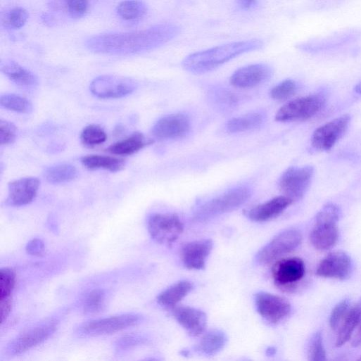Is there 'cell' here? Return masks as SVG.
<instances>
[{
	"mask_svg": "<svg viewBox=\"0 0 361 361\" xmlns=\"http://www.w3.org/2000/svg\"><path fill=\"white\" fill-rule=\"evenodd\" d=\"M351 344L355 347L361 346V322L357 327V329L353 337Z\"/></svg>",
	"mask_w": 361,
	"mask_h": 361,
	"instance_id": "45",
	"label": "cell"
},
{
	"mask_svg": "<svg viewBox=\"0 0 361 361\" xmlns=\"http://www.w3.org/2000/svg\"><path fill=\"white\" fill-rule=\"evenodd\" d=\"M77 174L75 166L61 164L49 168L46 172V178L51 184H64L74 180Z\"/></svg>",
	"mask_w": 361,
	"mask_h": 361,
	"instance_id": "30",
	"label": "cell"
},
{
	"mask_svg": "<svg viewBox=\"0 0 361 361\" xmlns=\"http://www.w3.org/2000/svg\"><path fill=\"white\" fill-rule=\"evenodd\" d=\"M106 132L99 126L89 125L82 133V143L87 146H96L105 143L107 140Z\"/></svg>",
	"mask_w": 361,
	"mask_h": 361,
	"instance_id": "35",
	"label": "cell"
},
{
	"mask_svg": "<svg viewBox=\"0 0 361 361\" xmlns=\"http://www.w3.org/2000/svg\"><path fill=\"white\" fill-rule=\"evenodd\" d=\"M0 305H1V322L3 324L11 312L13 308V298L0 300Z\"/></svg>",
	"mask_w": 361,
	"mask_h": 361,
	"instance_id": "43",
	"label": "cell"
},
{
	"mask_svg": "<svg viewBox=\"0 0 361 361\" xmlns=\"http://www.w3.org/2000/svg\"><path fill=\"white\" fill-rule=\"evenodd\" d=\"M293 203L285 196H278L253 208L248 212L247 216L253 222H268L279 217Z\"/></svg>",
	"mask_w": 361,
	"mask_h": 361,
	"instance_id": "21",
	"label": "cell"
},
{
	"mask_svg": "<svg viewBox=\"0 0 361 361\" xmlns=\"http://www.w3.org/2000/svg\"><path fill=\"white\" fill-rule=\"evenodd\" d=\"M18 137V128L12 122L6 120L0 121V142L2 145L13 144Z\"/></svg>",
	"mask_w": 361,
	"mask_h": 361,
	"instance_id": "40",
	"label": "cell"
},
{
	"mask_svg": "<svg viewBox=\"0 0 361 361\" xmlns=\"http://www.w3.org/2000/svg\"><path fill=\"white\" fill-rule=\"evenodd\" d=\"M1 71L11 82L19 87L31 88L38 84L37 77L15 62H2Z\"/></svg>",
	"mask_w": 361,
	"mask_h": 361,
	"instance_id": "22",
	"label": "cell"
},
{
	"mask_svg": "<svg viewBox=\"0 0 361 361\" xmlns=\"http://www.w3.org/2000/svg\"><path fill=\"white\" fill-rule=\"evenodd\" d=\"M352 270L353 263L350 256L343 251H334L321 260L316 274L320 277L344 280L349 278Z\"/></svg>",
	"mask_w": 361,
	"mask_h": 361,
	"instance_id": "16",
	"label": "cell"
},
{
	"mask_svg": "<svg viewBox=\"0 0 361 361\" xmlns=\"http://www.w3.org/2000/svg\"><path fill=\"white\" fill-rule=\"evenodd\" d=\"M145 342V338L139 336H127L121 338L117 343L119 349L122 350L131 349Z\"/></svg>",
	"mask_w": 361,
	"mask_h": 361,
	"instance_id": "41",
	"label": "cell"
},
{
	"mask_svg": "<svg viewBox=\"0 0 361 361\" xmlns=\"http://www.w3.org/2000/svg\"><path fill=\"white\" fill-rule=\"evenodd\" d=\"M16 284L15 271L5 267L0 271V300L13 298L12 294Z\"/></svg>",
	"mask_w": 361,
	"mask_h": 361,
	"instance_id": "33",
	"label": "cell"
},
{
	"mask_svg": "<svg viewBox=\"0 0 361 361\" xmlns=\"http://www.w3.org/2000/svg\"><path fill=\"white\" fill-rule=\"evenodd\" d=\"M179 34L180 28L177 25L166 23L138 32L96 37L89 40L87 46L97 53H137L159 48Z\"/></svg>",
	"mask_w": 361,
	"mask_h": 361,
	"instance_id": "1",
	"label": "cell"
},
{
	"mask_svg": "<svg viewBox=\"0 0 361 361\" xmlns=\"http://www.w3.org/2000/svg\"><path fill=\"white\" fill-rule=\"evenodd\" d=\"M177 322L191 336H200L207 327V315L199 310L188 306L175 307L172 310Z\"/></svg>",
	"mask_w": 361,
	"mask_h": 361,
	"instance_id": "18",
	"label": "cell"
},
{
	"mask_svg": "<svg viewBox=\"0 0 361 361\" xmlns=\"http://www.w3.org/2000/svg\"><path fill=\"white\" fill-rule=\"evenodd\" d=\"M325 103L324 97L319 94L298 98L281 107L275 120L280 122L308 120L318 115Z\"/></svg>",
	"mask_w": 361,
	"mask_h": 361,
	"instance_id": "5",
	"label": "cell"
},
{
	"mask_svg": "<svg viewBox=\"0 0 361 361\" xmlns=\"http://www.w3.org/2000/svg\"><path fill=\"white\" fill-rule=\"evenodd\" d=\"M350 308L349 300L345 299L336 304L332 310L329 319V325L334 331L338 330Z\"/></svg>",
	"mask_w": 361,
	"mask_h": 361,
	"instance_id": "39",
	"label": "cell"
},
{
	"mask_svg": "<svg viewBox=\"0 0 361 361\" xmlns=\"http://www.w3.org/2000/svg\"><path fill=\"white\" fill-rule=\"evenodd\" d=\"M260 315L271 324H278L291 314V303L285 298L267 292H260L255 298Z\"/></svg>",
	"mask_w": 361,
	"mask_h": 361,
	"instance_id": "10",
	"label": "cell"
},
{
	"mask_svg": "<svg viewBox=\"0 0 361 361\" xmlns=\"http://www.w3.org/2000/svg\"><path fill=\"white\" fill-rule=\"evenodd\" d=\"M82 163L90 170H104L111 172H119L125 166V162L122 159L99 155L84 156Z\"/></svg>",
	"mask_w": 361,
	"mask_h": 361,
	"instance_id": "26",
	"label": "cell"
},
{
	"mask_svg": "<svg viewBox=\"0 0 361 361\" xmlns=\"http://www.w3.org/2000/svg\"><path fill=\"white\" fill-rule=\"evenodd\" d=\"M251 196L247 187H239L213 198L200 206L194 215L196 222H206L232 212L243 205Z\"/></svg>",
	"mask_w": 361,
	"mask_h": 361,
	"instance_id": "4",
	"label": "cell"
},
{
	"mask_svg": "<svg viewBox=\"0 0 361 361\" xmlns=\"http://www.w3.org/2000/svg\"><path fill=\"white\" fill-rule=\"evenodd\" d=\"M117 12L123 20L137 23L146 16L147 8L141 0H125L118 6Z\"/></svg>",
	"mask_w": 361,
	"mask_h": 361,
	"instance_id": "29",
	"label": "cell"
},
{
	"mask_svg": "<svg viewBox=\"0 0 361 361\" xmlns=\"http://www.w3.org/2000/svg\"><path fill=\"white\" fill-rule=\"evenodd\" d=\"M358 304H359V305H360V308H361V300H360V302Z\"/></svg>",
	"mask_w": 361,
	"mask_h": 361,
	"instance_id": "47",
	"label": "cell"
},
{
	"mask_svg": "<svg viewBox=\"0 0 361 361\" xmlns=\"http://www.w3.org/2000/svg\"><path fill=\"white\" fill-rule=\"evenodd\" d=\"M355 91L359 94L361 95V82H359L356 87H355Z\"/></svg>",
	"mask_w": 361,
	"mask_h": 361,
	"instance_id": "46",
	"label": "cell"
},
{
	"mask_svg": "<svg viewBox=\"0 0 361 361\" xmlns=\"http://www.w3.org/2000/svg\"><path fill=\"white\" fill-rule=\"evenodd\" d=\"M0 104L7 110L22 114H29L33 110L32 104L28 100L15 94L2 96Z\"/></svg>",
	"mask_w": 361,
	"mask_h": 361,
	"instance_id": "32",
	"label": "cell"
},
{
	"mask_svg": "<svg viewBox=\"0 0 361 361\" xmlns=\"http://www.w3.org/2000/svg\"><path fill=\"white\" fill-rule=\"evenodd\" d=\"M213 248V242L210 239L189 242L182 248V262L190 270H202L205 267Z\"/></svg>",
	"mask_w": 361,
	"mask_h": 361,
	"instance_id": "20",
	"label": "cell"
},
{
	"mask_svg": "<svg viewBox=\"0 0 361 361\" xmlns=\"http://www.w3.org/2000/svg\"><path fill=\"white\" fill-rule=\"evenodd\" d=\"M193 289L194 285L191 281H179L163 291L158 296V303L165 308L172 310Z\"/></svg>",
	"mask_w": 361,
	"mask_h": 361,
	"instance_id": "23",
	"label": "cell"
},
{
	"mask_svg": "<svg viewBox=\"0 0 361 361\" xmlns=\"http://www.w3.org/2000/svg\"><path fill=\"white\" fill-rule=\"evenodd\" d=\"M360 360H361V358H360Z\"/></svg>",
	"mask_w": 361,
	"mask_h": 361,
	"instance_id": "48",
	"label": "cell"
},
{
	"mask_svg": "<svg viewBox=\"0 0 361 361\" xmlns=\"http://www.w3.org/2000/svg\"><path fill=\"white\" fill-rule=\"evenodd\" d=\"M44 243L39 239L32 240L27 246V253L32 255L40 256L44 253Z\"/></svg>",
	"mask_w": 361,
	"mask_h": 361,
	"instance_id": "42",
	"label": "cell"
},
{
	"mask_svg": "<svg viewBox=\"0 0 361 361\" xmlns=\"http://www.w3.org/2000/svg\"><path fill=\"white\" fill-rule=\"evenodd\" d=\"M308 359L311 361L326 360V350L320 331L316 332L311 338L308 349Z\"/></svg>",
	"mask_w": 361,
	"mask_h": 361,
	"instance_id": "38",
	"label": "cell"
},
{
	"mask_svg": "<svg viewBox=\"0 0 361 361\" xmlns=\"http://www.w3.org/2000/svg\"><path fill=\"white\" fill-rule=\"evenodd\" d=\"M350 118L348 115L334 119L317 128L311 137V146L317 151H330L344 135Z\"/></svg>",
	"mask_w": 361,
	"mask_h": 361,
	"instance_id": "12",
	"label": "cell"
},
{
	"mask_svg": "<svg viewBox=\"0 0 361 361\" xmlns=\"http://www.w3.org/2000/svg\"><path fill=\"white\" fill-rule=\"evenodd\" d=\"M297 91L296 82L291 80H285L272 88L271 97L277 101H285L291 98Z\"/></svg>",
	"mask_w": 361,
	"mask_h": 361,
	"instance_id": "37",
	"label": "cell"
},
{
	"mask_svg": "<svg viewBox=\"0 0 361 361\" xmlns=\"http://www.w3.org/2000/svg\"><path fill=\"white\" fill-rule=\"evenodd\" d=\"M274 284L281 289L295 288L305 277V265L298 257L279 259L272 270Z\"/></svg>",
	"mask_w": 361,
	"mask_h": 361,
	"instance_id": "11",
	"label": "cell"
},
{
	"mask_svg": "<svg viewBox=\"0 0 361 361\" xmlns=\"http://www.w3.org/2000/svg\"><path fill=\"white\" fill-rule=\"evenodd\" d=\"M238 6L243 10H249L257 4V0H236Z\"/></svg>",
	"mask_w": 361,
	"mask_h": 361,
	"instance_id": "44",
	"label": "cell"
},
{
	"mask_svg": "<svg viewBox=\"0 0 361 361\" xmlns=\"http://www.w3.org/2000/svg\"><path fill=\"white\" fill-rule=\"evenodd\" d=\"M137 88L132 79L118 76H101L91 83L90 89L93 95L101 99H116L132 94Z\"/></svg>",
	"mask_w": 361,
	"mask_h": 361,
	"instance_id": "9",
	"label": "cell"
},
{
	"mask_svg": "<svg viewBox=\"0 0 361 361\" xmlns=\"http://www.w3.org/2000/svg\"><path fill=\"white\" fill-rule=\"evenodd\" d=\"M272 75L271 68L264 64H255L241 68L231 77L232 86L240 89H251L267 82Z\"/></svg>",
	"mask_w": 361,
	"mask_h": 361,
	"instance_id": "17",
	"label": "cell"
},
{
	"mask_svg": "<svg viewBox=\"0 0 361 361\" xmlns=\"http://www.w3.org/2000/svg\"><path fill=\"white\" fill-rule=\"evenodd\" d=\"M227 342V336L223 331L211 330L203 334L194 350L207 356L215 355L224 348Z\"/></svg>",
	"mask_w": 361,
	"mask_h": 361,
	"instance_id": "24",
	"label": "cell"
},
{
	"mask_svg": "<svg viewBox=\"0 0 361 361\" xmlns=\"http://www.w3.org/2000/svg\"><path fill=\"white\" fill-rule=\"evenodd\" d=\"M57 329L56 322H49L30 329L15 338L8 346L12 355L23 353L34 347L44 343Z\"/></svg>",
	"mask_w": 361,
	"mask_h": 361,
	"instance_id": "15",
	"label": "cell"
},
{
	"mask_svg": "<svg viewBox=\"0 0 361 361\" xmlns=\"http://www.w3.org/2000/svg\"><path fill=\"white\" fill-rule=\"evenodd\" d=\"M28 12L20 7L6 12L1 18L3 26L8 30H16L23 28L29 20Z\"/></svg>",
	"mask_w": 361,
	"mask_h": 361,
	"instance_id": "31",
	"label": "cell"
},
{
	"mask_svg": "<svg viewBox=\"0 0 361 361\" xmlns=\"http://www.w3.org/2000/svg\"><path fill=\"white\" fill-rule=\"evenodd\" d=\"M184 225L175 214L156 213L148 220V230L152 239L161 244H172L183 233Z\"/></svg>",
	"mask_w": 361,
	"mask_h": 361,
	"instance_id": "6",
	"label": "cell"
},
{
	"mask_svg": "<svg viewBox=\"0 0 361 361\" xmlns=\"http://www.w3.org/2000/svg\"><path fill=\"white\" fill-rule=\"evenodd\" d=\"M339 208L333 203L324 205L316 216L315 225L310 234L312 246L320 251L330 250L338 239L337 222L340 217Z\"/></svg>",
	"mask_w": 361,
	"mask_h": 361,
	"instance_id": "3",
	"label": "cell"
},
{
	"mask_svg": "<svg viewBox=\"0 0 361 361\" xmlns=\"http://www.w3.org/2000/svg\"><path fill=\"white\" fill-rule=\"evenodd\" d=\"M106 293L102 289L91 291L86 297L84 310L86 314L93 315L103 310L106 303Z\"/></svg>",
	"mask_w": 361,
	"mask_h": 361,
	"instance_id": "34",
	"label": "cell"
},
{
	"mask_svg": "<svg viewBox=\"0 0 361 361\" xmlns=\"http://www.w3.org/2000/svg\"><path fill=\"white\" fill-rule=\"evenodd\" d=\"M191 123L188 116L178 113L164 117L153 126L151 134L159 141L173 140L186 137Z\"/></svg>",
	"mask_w": 361,
	"mask_h": 361,
	"instance_id": "14",
	"label": "cell"
},
{
	"mask_svg": "<svg viewBox=\"0 0 361 361\" xmlns=\"http://www.w3.org/2000/svg\"><path fill=\"white\" fill-rule=\"evenodd\" d=\"M265 115L262 112H255L234 118L228 122L227 129L230 133H241L256 129L265 120Z\"/></svg>",
	"mask_w": 361,
	"mask_h": 361,
	"instance_id": "27",
	"label": "cell"
},
{
	"mask_svg": "<svg viewBox=\"0 0 361 361\" xmlns=\"http://www.w3.org/2000/svg\"><path fill=\"white\" fill-rule=\"evenodd\" d=\"M361 322V308L359 304L350 308L337 332L336 346L341 347L347 343L351 338L355 329Z\"/></svg>",
	"mask_w": 361,
	"mask_h": 361,
	"instance_id": "25",
	"label": "cell"
},
{
	"mask_svg": "<svg viewBox=\"0 0 361 361\" xmlns=\"http://www.w3.org/2000/svg\"><path fill=\"white\" fill-rule=\"evenodd\" d=\"M313 174L314 168L311 166L288 168L279 181L281 192L293 202L299 201L309 189Z\"/></svg>",
	"mask_w": 361,
	"mask_h": 361,
	"instance_id": "7",
	"label": "cell"
},
{
	"mask_svg": "<svg viewBox=\"0 0 361 361\" xmlns=\"http://www.w3.org/2000/svg\"><path fill=\"white\" fill-rule=\"evenodd\" d=\"M302 242L300 232L286 230L274 237L258 253L257 259L261 264H268L294 251Z\"/></svg>",
	"mask_w": 361,
	"mask_h": 361,
	"instance_id": "8",
	"label": "cell"
},
{
	"mask_svg": "<svg viewBox=\"0 0 361 361\" xmlns=\"http://www.w3.org/2000/svg\"><path fill=\"white\" fill-rule=\"evenodd\" d=\"M40 186V181L35 177L23 178L9 184L7 203L13 206L20 207L31 203L36 198Z\"/></svg>",
	"mask_w": 361,
	"mask_h": 361,
	"instance_id": "19",
	"label": "cell"
},
{
	"mask_svg": "<svg viewBox=\"0 0 361 361\" xmlns=\"http://www.w3.org/2000/svg\"><path fill=\"white\" fill-rule=\"evenodd\" d=\"M63 4L69 16L74 19H80L87 14L90 0H63Z\"/></svg>",
	"mask_w": 361,
	"mask_h": 361,
	"instance_id": "36",
	"label": "cell"
},
{
	"mask_svg": "<svg viewBox=\"0 0 361 361\" xmlns=\"http://www.w3.org/2000/svg\"><path fill=\"white\" fill-rule=\"evenodd\" d=\"M141 320L142 317L138 314H123L87 322L81 331L91 336L111 334L136 326Z\"/></svg>",
	"mask_w": 361,
	"mask_h": 361,
	"instance_id": "13",
	"label": "cell"
},
{
	"mask_svg": "<svg viewBox=\"0 0 361 361\" xmlns=\"http://www.w3.org/2000/svg\"><path fill=\"white\" fill-rule=\"evenodd\" d=\"M149 142L139 132L110 146L108 151L118 156H131L146 147Z\"/></svg>",
	"mask_w": 361,
	"mask_h": 361,
	"instance_id": "28",
	"label": "cell"
},
{
	"mask_svg": "<svg viewBox=\"0 0 361 361\" xmlns=\"http://www.w3.org/2000/svg\"><path fill=\"white\" fill-rule=\"evenodd\" d=\"M263 45L262 41L253 39L219 46L189 55L183 61L182 66L189 72L204 74L245 53L260 50Z\"/></svg>",
	"mask_w": 361,
	"mask_h": 361,
	"instance_id": "2",
	"label": "cell"
}]
</instances>
